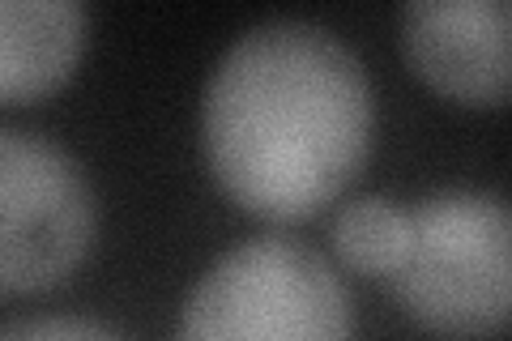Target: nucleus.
<instances>
[{
    "instance_id": "f257e3e1",
    "label": "nucleus",
    "mask_w": 512,
    "mask_h": 341,
    "mask_svg": "<svg viewBox=\"0 0 512 341\" xmlns=\"http://www.w3.org/2000/svg\"><path fill=\"white\" fill-rule=\"evenodd\" d=\"M376 133V90L342 35L308 18L244 30L214 64L201 141L244 214L303 222L355 184Z\"/></svg>"
},
{
    "instance_id": "f03ea898",
    "label": "nucleus",
    "mask_w": 512,
    "mask_h": 341,
    "mask_svg": "<svg viewBox=\"0 0 512 341\" xmlns=\"http://www.w3.org/2000/svg\"><path fill=\"white\" fill-rule=\"evenodd\" d=\"M397 307L444 341H491L512 316V214L500 192L444 188L410 209L389 273Z\"/></svg>"
},
{
    "instance_id": "7ed1b4c3",
    "label": "nucleus",
    "mask_w": 512,
    "mask_h": 341,
    "mask_svg": "<svg viewBox=\"0 0 512 341\" xmlns=\"http://www.w3.org/2000/svg\"><path fill=\"white\" fill-rule=\"evenodd\" d=\"M175 341H355V299L329 256L286 235L235 243L197 278Z\"/></svg>"
},
{
    "instance_id": "20e7f679",
    "label": "nucleus",
    "mask_w": 512,
    "mask_h": 341,
    "mask_svg": "<svg viewBox=\"0 0 512 341\" xmlns=\"http://www.w3.org/2000/svg\"><path fill=\"white\" fill-rule=\"evenodd\" d=\"M99 197L64 145L0 128V295H43L86 265Z\"/></svg>"
},
{
    "instance_id": "39448f33",
    "label": "nucleus",
    "mask_w": 512,
    "mask_h": 341,
    "mask_svg": "<svg viewBox=\"0 0 512 341\" xmlns=\"http://www.w3.org/2000/svg\"><path fill=\"white\" fill-rule=\"evenodd\" d=\"M512 13L504 0H414L402 9L410 69L440 99L500 107L512 81Z\"/></svg>"
},
{
    "instance_id": "423d86ee",
    "label": "nucleus",
    "mask_w": 512,
    "mask_h": 341,
    "mask_svg": "<svg viewBox=\"0 0 512 341\" xmlns=\"http://www.w3.org/2000/svg\"><path fill=\"white\" fill-rule=\"evenodd\" d=\"M90 13L77 0H0V103H39L77 73Z\"/></svg>"
},
{
    "instance_id": "0eeeda50",
    "label": "nucleus",
    "mask_w": 512,
    "mask_h": 341,
    "mask_svg": "<svg viewBox=\"0 0 512 341\" xmlns=\"http://www.w3.org/2000/svg\"><path fill=\"white\" fill-rule=\"evenodd\" d=\"M410 239V209L389 197H359L333 222V252L363 278H389Z\"/></svg>"
},
{
    "instance_id": "6e6552de",
    "label": "nucleus",
    "mask_w": 512,
    "mask_h": 341,
    "mask_svg": "<svg viewBox=\"0 0 512 341\" xmlns=\"http://www.w3.org/2000/svg\"><path fill=\"white\" fill-rule=\"evenodd\" d=\"M0 341H124V337L86 316H30L5 324Z\"/></svg>"
}]
</instances>
